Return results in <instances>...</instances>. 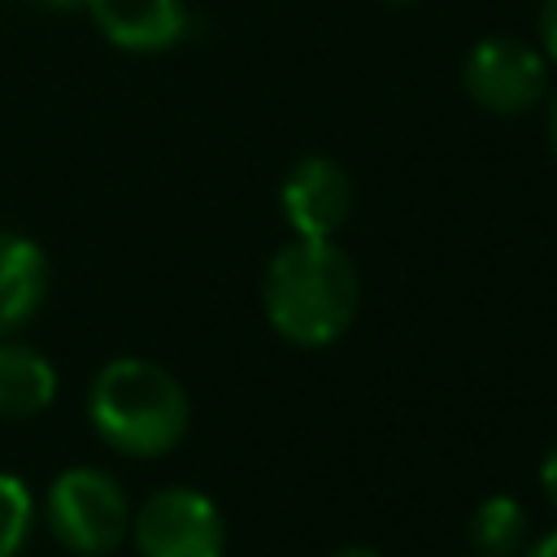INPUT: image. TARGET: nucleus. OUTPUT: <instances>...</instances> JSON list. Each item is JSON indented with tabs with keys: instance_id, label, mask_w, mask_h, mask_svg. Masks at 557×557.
<instances>
[{
	"instance_id": "1",
	"label": "nucleus",
	"mask_w": 557,
	"mask_h": 557,
	"mask_svg": "<svg viewBox=\"0 0 557 557\" xmlns=\"http://www.w3.org/2000/svg\"><path fill=\"white\" fill-rule=\"evenodd\" d=\"M361 283L348 252L335 239L283 244L261 274V309L270 326L296 348L335 344L357 318Z\"/></svg>"
},
{
	"instance_id": "15",
	"label": "nucleus",
	"mask_w": 557,
	"mask_h": 557,
	"mask_svg": "<svg viewBox=\"0 0 557 557\" xmlns=\"http://www.w3.org/2000/svg\"><path fill=\"white\" fill-rule=\"evenodd\" d=\"M548 144H553V157H557V96L548 100Z\"/></svg>"
},
{
	"instance_id": "7",
	"label": "nucleus",
	"mask_w": 557,
	"mask_h": 557,
	"mask_svg": "<svg viewBox=\"0 0 557 557\" xmlns=\"http://www.w3.org/2000/svg\"><path fill=\"white\" fill-rule=\"evenodd\" d=\"M87 13L122 52H165L187 35L183 0H87Z\"/></svg>"
},
{
	"instance_id": "14",
	"label": "nucleus",
	"mask_w": 557,
	"mask_h": 557,
	"mask_svg": "<svg viewBox=\"0 0 557 557\" xmlns=\"http://www.w3.org/2000/svg\"><path fill=\"white\" fill-rule=\"evenodd\" d=\"M522 557H557V531H548V535L531 540V544L522 548Z\"/></svg>"
},
{
	"instance_id": "11",
	"label": "nucleus",
	"mask_w": 557,
	"mask_h": 557,
	"mask_svg": "<svg viewBox=\"0 0 557 557\" xmlns=\"http://www.w3.org/2000/svg\"><path fill=\"white\" fill-rule=\"evenodd\" d=\"M30 522H35L30 487L17 474H4L0 470V557H17L26 548Z\"/></svg>"
},
{
	"instance_id": "2",
	"label": "nucleus",
	"mask_w": 557,
	"mask_h": 557,
	"mask_svg": "<svg viewBox=\"0 0 557 557\" xmlns=\"http://www.w3.org/2000/svg\"><path fill=\"white\" fill-rule=\"evenodd\" d=\"M96 435L126 457H165L191 422L183 383L148 357H113L96 370L87 392Z\"/></svg>"
},
{
	"instance_id": "17",
	"label": "nucleus",
	"mask_w": 557,
	"mask_h": 557,
	"mask_svg": "<svg viewBox=\"0 0 557 557\" xmlns=\"http://www.w3.org/2000/svg\"><path fill=\"white\" fill-rule=\"evenodd\" d=\"M39 4H48V9H70V4H78V0H39Z\"/></svg>"
},
{
	"instance_id": "10",
	"label": "nucleus",
	"mask_w": 557,
	"mask_h": 557,
	"mask_svg": "<svg viewBox=\"0 0 557 557\" xmlns=\"http://www.w3.org/2000/svg\"><path fill=\"white\" fill-rule=\"evenodd\" d=\"M466 535H470L474 557H513L531 540V518H527L522 500H513V496H487L470 513Z\"/></svg>"
},
{
	"instance_id": "16",
	"label": "nucleus",
	"mask_w": 557,
	"mask_h": 557,
	"mask_svg": "<svg viewBox=\"0 0 557 557\" xmlns=\"http://www.w3.org/2000/svg\"><path fill=\"white\" fill-rule=\"evenodd\" d=\"M331 557H379L374 548H361V544H348V548H335Z\"/></svg>"
},
{
	"instance_id": "4",
	"label": "nucleus",
	"mask_w": 557,
	"mask_h": 557,
	"mask_svg": "<svg viewBox=\"0 0 557 557\" xmlns=\"http://www.w3.org/2000/svg\"><path fill=\"white\" fill-rule=\"evenodd\" d=\"M461 87L479 109L513 117L544 100L548 65L535 44H527L518 35H487L466 52Z\"/></svg>"
},
{
	"instance_id": "8",
	"label": "nucleus",
	"mask_w": 557,
	"mask_h": 557,
	"mask_svg": "<svg viewBox=\"0 0 557 557\" xmlns=\"http://www.w3.org/2000/svg\"><path fill=\"white\" fill-rule=\"evenodd\" d=\"M48 296V257L30 235L0 231V339L26 326Z\"/></svg>"
},
{
	"instance_id": "6",
	"label": "nucleus",
	"mask_w": 557,
	"mask_h": 557,
	"mask_svg": "<svg viewBox=\"0 0 557 557\" xmlns=\"http://www.w3.org/2000/svg\"><path fill=\"white\" fill-rule=\"evenodd\" d=\"M278 209L292 235L300 239H335V231L352 213V178L339 161L309 152L300 157L278 187Z\"/></svg>"
},
{
	"instance_id": "9",
	"label": "nucleus",
	"mask_w": 557,
	"mask_h": 557,
	"mask_svg": "<svg viewBox=\"0 0 557 557\" xmlns=\"http://www.w3.org/2000/svg\"><path fill=\"white\" fill-rule=\"evenodd\" d=\"M52 400H57L52 361L13 335L0 339V418H35Z\"/></svg>"
},
{
	"instance_id": "5",
	"label": "nucleus",
	"mask_w": 557,
	"mask_h": 557,
	"mask_svg": "<svg viewBox=\"0 0 557 557\" xmlns=\"http://www.w3.org/2000/svg\"><path fill=\"white\" fill-rule=\"evenodd\" d=\"M139 557H222L226 527L218 505L196 487H161L131 518Z\"/></svg>"
},
{
	"instance_id": "13",
	"label": "nucleus",
	"mask_w": 557,
	"mask_h": 557,
	"mask_svg": "<svg viewBox=\"0 0 557 557\" xmlns=\"http://www.w3.org/2000/svg\"><path fill=\"white\" fill-rule=\"evenodd\" d=\"M540 487H544L548 505L557 509V448H548V457L540 461Z\"/></svg>"
},
{
	"instance_id": "12",
	"label": "nucleus",
	"mask_w": 557,
	"mask_h": 557,
	"mask_svg": "<svg viewBox=\"0 0 557 557\" xmlns=\"http://www.w3.org/2000/svg\"><path fill=\"white\" fill-rule=\"evenodd\" d=\"M540 48L548 52V61H557V0L540 4Z\"/></svg>"
},
{
	"instance_id": "3",
	"label": "nucleus",
	"mask_w": 557,
	"mask_h": 557,
	"mask_svg": "<svg viewBox=\"0 0 557 557\" xmlns=\"http://www.w3.org/2000/svg\"><path fill=\"white\" fill-rule=\"evenodd\" d=\"M52 535L78 557H109L131 531L126 487L100 466H70L52 479L44 500Z\"/></svg>"
},
{
	"instance_id": "18",
	"label": "nucleus",
	"mask_w": 557,
	"mask_h": 557,
	"mask_svg": "<svg viewBox=\"0 0 557 557\" xmlns=\"http://www.w3.org/2000/svg\"><path fill=\"white\" fill-rule=\"evenodd\" d=\"M387 4H413V0H387Z\"/></svg>"
}]
</instances>
